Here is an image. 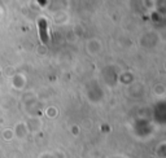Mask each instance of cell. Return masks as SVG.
<instances>
[{
    "label": "cell",
    "mask_w": 166,
    "mask_h": 158,
    "mask_svg": "<svg viewBox=\"0 0 166 158\" xmlns=\"http://www.w3.org/2000/svg\"><path fill=\"white\" fill-rule=\"evenodd\" d=\"M39 26H40V34L43 33L42 38H43L44 42H46V40H47V34H46V21H44V20H40V21H39Z\"/></svg>",
    "instance_id": "cell-1"
}]
</instances>
